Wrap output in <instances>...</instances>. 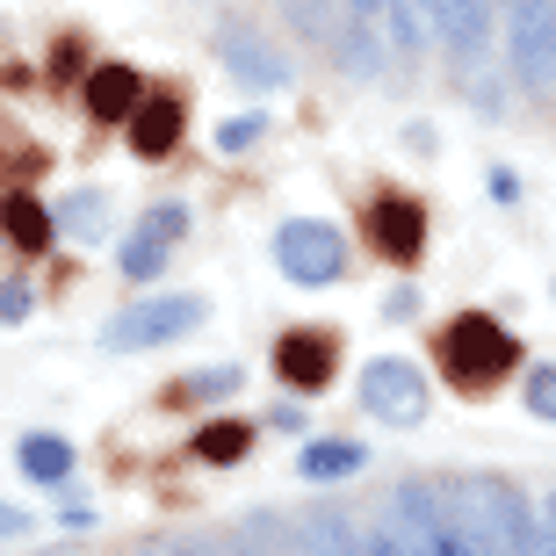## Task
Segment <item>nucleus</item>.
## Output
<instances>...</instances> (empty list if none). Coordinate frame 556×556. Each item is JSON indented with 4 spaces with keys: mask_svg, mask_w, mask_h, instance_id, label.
<instances>
[{
    "mask_svg": "<svg viewBox=\"0 0 556 556\" xmlns=\"http://www.w3.org/2000/svg\"><path fill=\"white\" fill-rule=\"evenodd\" d=\"M376 535L391 542V556H470V542H463V520H455L448 492H441V484H419V477H405V484L383 498Z\"/></svg>",
    "mask_w": 556,
    "mask_h": 556,
    "instance_id": "nucleus-1",
    "label": "nucleus"
},
{
    "mask_svg": "<svg viewBox=\"0 0 556 556\" xmlns=\"http://www.w3.org/2000/svg\"><path fill=\"white\" fill-rule=\"evenodd\" d=\"M448 506H455V520H463L470 556H528V542H535L528 498H520L514 484H498V477H463V484H448Z\"/></svg>",
    "mask_w": 556,
    "mask_h": 556,
    "instance_id": "nucleus-2",
    "label": "nucleus"
},
{
    "mask_svg": "<svg viewBox=\"0 0 556 556\" xmlns=\"http://www.w3.org/2000/svg\"><path fill=\"white\" fill-rule=\"evenodd\" d=\"M441 369L455 376V391H492L498 376L520 369V340L484 311H463L448 332H441Z\"/></svg>",
    "mask_w": 556,
    "mask_h": 556,
    "instance_id": "nucleus-3",
    "label": "nucleus"
},
{
    "mask_svg": "<svg viewBox=\"0 0 556 556\" xmlns=\"http://www.w3.org/2000/svg\"><path fill=\"white\" fill-rule=\"evenodd\" d=\"M506 59L528 94H556V0H506Z\"/></svg>",
    "mask_w": 556,
    "mask_h": 556,
    "instance_id": "nucleus-4",
    "label": "nucleus"
},
{
    "mask_svg": "<svg viewBox=\"0 0 556 556\" xmlns=\"http://www.w3.org/2000/svg\"><path fill=\"white\" fill-rule=\"evenodd\" d=\"M275 268L289 275V282L304 289H326L348 275V239L326 225V217H289L282 231H275Z\"/></svg>",
    "mask_w": 556,
    "mask_h": 556,
    "instance_id": "nucleus-5",
    "label": "nucleus"
},
{
    "mask_svg": "<svg viewBox=\"0 0 556 556\" xmlns=\"http://www.w3.org/2000/svg\"><path fill=\"white\" fill-rule=\"evenodd\" d=\"M195 318H203V296H144V304H130L124 318H109V326H102V348L109 354L166 348V340H181Z\"/></svg>",
    "mask_w": 556,
    "mask_h": 556,
    "instance_id": "nucleus-6",
    "label": "nucleus"
},
{
    "mask_svg": "<svg viewBox=\"0 0 556 556\" xmlns=\"http://www.w3.org/2000/svg\"><path fill=\"white\" fill-rule=\"evenodd\" d=\"M362 405L391 427H419L427 419V376L397 354H376V362H362Z\"/></svg>",
    "mask_w": 556,
    "mask_h": 556,
    "instance_id": "nucleus-7",
    "label": "nucleus"
},
{
    "mask_svg": "<svg viewBox=\"0 0 556 556\" xmlns=\"http://www.w3.org/2000/svg\"><path fill=\"white\" fill-rule=\"evenodd\" d=\"M427 8H433V29L448 43V59L470 73V65L484 59V43L498 37V8H506V0H427Z\"/></svg>",
    "mask_w": 556,
    "mask_h": 556,
    "instance_id": "nucleus-8",
    "label": "nucleus"
},
{
    "mask_svg": "<svg viewBox=\"0 0 556 556\" xmlns=\"http://www.w3.org/2000/svg\"><path fill=\"white\" fill-rule=\"evenodd\" d=\"M369 247L383 261H397V268H413L419 247H427V210L413 195H376L369 203Z\"/></svg>",
    "mask_w": 556,
    "mask_h": 556,
    "instance_id": "nucleus-9",
    "label": "nucleus"
},
{
    "mask_svg": "<svg viewBox=\"0 0 556 556\" xmlns=\"http://www.w3.org/2000/svg\"><path fill=\"white\" fill-rule=\"evenodd\" d=\"M217 59L231 65V80L261 87V94H268V87H289V59L261 29H247V22H225V29H217Z\"/></svg>",
    "mask_w": 556,
    "mask_h": 556,
    "instance_id": "nucleus-10",
    "label": "nucleus"
},
{
    "mask_svg": "<svg viewBox=\"0 0 556 556\" xmlns=\"http://www.w3.org/2000/svg\"><path fill=\"white\" fill-rule=\"evenodd\" d=\"M275 376H282L289 391H326L332 383V340L326 332H282L275 340Z\"/></svg>",
    "mask_w": 556,
    "mask_h": 556,
    "instance_id": "nucleus-11",
    "label": "nucleus"
},
{
    "mask_svg": "<svg viewBox=\"0 0 556 556\" xmlns=\"http://www.w3.org/2000/svg\"><path fill=\"white\" fill-rule=\"evenodd\" d=\"M296 535H304L311 556H391V542H383V535H362L340 506H311Z\"/></svg>",
    "mask_w": 556,
    "mask_h": 556,
    "instance_id": "nucleus-12",
    "label": "nucleus"
},
{
    "mask_svg": "<svg viewBox=\"0 0 556 556\" xmlns=\"http://www.w3.org/2000/svg\"><path fill=\"white\" fill-rule=\"evenodd\" d=\"M138 102H144V80L130 65H94V73H87V116H94V124H130Z\"/></svg>",
    "mask_w": 556,
    "mask_h": 556,
    "instance_id": "nucleus-13",
    "label": "nucleus"
},
{
    "mask_svg": "<svg viewBox=\"0 0 556 556\" xmlns=\"http://www.w3.org/2000/svg\"><path fill=\"white\" fill-rule=\"evenodd\" d=\"M174 138H181V102L174 94H144L138 116H130V152L138 160H166Z\"/></svg>",
    "mask_w": 556,
    "mask_h": 556,
    "instance_id": "nucleus-14",
    "label": "nucleus"
},
{
    "mask_svg": "<svg viewBox=\"0 0 556 556\" xmlns=\"http://www.w3.org/2000/svg\"><path fill=\"white\" fill-rule=\"evenodd\" d=\"M362 470H369V448L362 441H311L296 455V477H311V484H340V477H362Z\"/></svg>",
    "mask_w": 556,
    "mask_h": 556,
    "instance_id": "nucleus-15",
    "label": "nucleus"
},
{
    "mask_svg": "<svg viewBox=\"0 0 556 556\" xmlns=\"http://www.w3.org/2000/svg\"><path fill=\"white\" fill-rule=\"evenodd\" d=\"M332 59H340V73H354V80H376V73H383L376 15H348V22H340V43H332Z\"/></svg>",
    "mask_w": 556,
    "mask_h": 556,
    "instance_id": "nucleus-16",
    "label": "nucleus"
},
{
    "mask_svg": "<svg viewBox=\"0 0 556 556\" xmlns=\"http://www.w3.org/2000/svg\"><path fill=\"white\" fill-rule=\"evenodd\" d=\"M0 225H8V239H15L22 253L51 247V210H43L37 195H8V203H0Z\"/></svg>",
    "mask_w": 556,
    "mask_h": 556,
    "instance_id": "nucleus-17",
    "label": "nucleus"
},
{
    "mask_svg": "<svg viewBox=\"0 0 556 556\" xmlns=\"http://www.w3.org/2000/svg\"><path fill=\"white\" fill-rule=\"evenodd\" d=\"M15 455L37 484H65V477H73V441H65V433H29Z\"/></svg>",
    "mask_w": 556,
    "mask_h": 556,
    "instance_id": "nucleus-18",
    "label": "nucleus"
},
{
    "mask_svg": "<svg viewBox=\"0 0 556 556\" xmlns=\"http://www.w3.org/2000/svg\"><path fill=\"white\" fill-rule=\"evenodd\" d=\"M247 448H253V427H247V419H210V427L195 433V455H203V463H239Z\"/></svg>",
    "mask_w": 556,
    "mask_h": 556,
    "instance_id": "nucleus-19",
    "label": "nucleus"
},
{
    "mask_svg": "<svg viewBox=\"0 0 556 556\" xmlns=\"http://www.w3.org/2000/svg\"><path fill=\"white\" fill-rule=\"evenodd\" d=\"M166 247H174V239H152V231H130V239H124V261H116V268H124L130 282H160V275H166Z\"/></svg>",
    "mask_w": 556,
    "mask_h": 556,
    "instance_id": "nucleus-20",
    "label": "nucleus"
},
{
    "mask_svg": "<svg viewBox=\"0 0 556 556\" xmlns=\"http://www.w3.org/2000/svg\"><path fill=\"white\" fill-rule=\"evenodd\" d=\"M247 383V369H195L188 383H174V405H217Z\"/></svg>",
    "mask_w": 556,
    "mask_h": 556,
    "instance_id": "nucleus-21",
    "label": "nucleus"
},
{
    "mask_svg": "<svg viewBox=\"0 0 556 556\" xmlns=\"http://www.w3.org/2000/svg\"><path fill=\"white\" fill-rule=\"evenodd\" d=\"M65 231H73V239H102L109 231V203L94 195V188H80V195L65 203Z\"/></svg>",
    "mask_w": 556,
    "mask_h": 556,
    "instance_id": "nucleus-22",
    "label": "nucleus"
},
{
    "mask_svg": "<svg viewBox=\"0 0 556 556\" xmlns=\"http://www.w3.org/2000/svg\"><path fill=\"white\" fill-rule=\"evenodd\" d=\"M130 231H152V239H181V231H188V203H152Z\"/></svg>",
    "mask_w": 556,
    "mask_h": 556,
    "instance_id": "nucleus-23",
    "label": "nucleus"
},
{
    "mask_svg": "<svg viewBox=\"0 0 556 556\" xmlns=\"http://www.w3.org/2000/svg\"><path fill=\"white\" fill-rule=\"evenodd\" d=\"M528 413L556 419V362H535V376H528Z\"/></svg>",
    "mask_w": 556,
    "mask_h": 556,
    "instance_id": "nucleus-24",
    "label": "nucleus"
},
{
    "mask_svg": "<svg viewBox=\"0 0 556 556\" xmlns=\"http://www.w3.org/2000/svg\"><path fill=\"white\" fill-rule=\"evenodd\" d=\"M29 304H37V289H29V282H0V326H22Z\"/></svg>",
    "mask_w": 556,
    "mask_h": 556,
    "instance_id": "nucleus-25",
    "label": "nucleus"
},
{
    "mask_svg": "<svg viewBox=\"0 0 556 556\" xmlns=\"http://www.w3.org/2000/svg\"><path fill=\"white\" fill-rule=\"evenodd\" d=\"M261 130H268V116H231V124L217 130V144H225V152H247V144L261 138Z\"/></svg>",
    "mask_w": 556,
    "mask_h": 556,
    "instance_id": "nucleus-26",
    "label": "nucleus"
},
{
    "mask_svg": "<svg viewBox=\"0 0 556 556\" xmlns=\"http://www.w3.org/2000/svg\"><path fill=\"white\" fill-rule=\"evenodd\" d=\"M87 65V51H80V37H65L59 51H51V73H59V80H73V73H80Z\"/></svg>",
    "mask_w": 556,
    "mask_h": 556,
    "instance_id": "nucleus-27",
    "label": "nucleus"
},
{
    "mask_svg": "<svg viewBox=\"0 0 556 556\" xmlns=\"http://www.w3.org/2000/svg\"><path fill=\"white\" fill-rule=\"evenodd\" d=\"M15 535H29V514L22 506H0V542H15Z\"/></svg>",
    "mask_w": 556,
    "mask_h": 556,
    "instance_id": "nucleus-28",
    "label": "nucleus"
},
{
    "mask_svg": "<svg viewBox=\"0 0 556 556\" xmlns=\"http://www.w3.org/2000/svg\"><path fill=\"white\" fill-rule=\"evenodd\" d=\"M383 311H391V318H413L419 296H413V289H391V304H383Z\"/></svg>",
    "mask_w": 556,
    "mask_h": 556,
    "instance_id": "nucleus-29",
    "label": "nucleus"
},
{
    "mask_svg": "<svg viewBox=\"0 0 556 556\" xmlns=\"http://www.w3.org/2000/svg\"><path fill=\"white\" fill-rule=\"evenodd\" d=\"M528 556H556V528H535V542H528Z\"/></svg>",
    "mask_w": 556,
    "mask_h": 556,
    "instance_id": "nucleus-30",
    "label": "nucleus"
},
{
    "mask_svg": "<svg viewBox=\"0 0 556 556\" xmlns=\"http://www.w3.org/2000/svg\"><path fill=\"white\" fill-rule=\"evenodd\" d=\"M261 556H311V549H304V535H296V542H282V549H261Z\"/></svg>",
    "mask_w": 556,
    "mask_h": 556,
    "instance_id": "nucleus-31",
    "label": "nucleus"
},
{
    "mask_svg": "<svg viewBox=\"0 0 556 556\" xmlns=\"http://www.w3.org/2000/svg\"><path fill=\"white\" fill-rule=\"evenodd\" d=\"M549 520H556V492H549Z\"/></svg>",
    "mask_w": 556,
    "mask_h": 556,
    "instance_id": "nucleus-32",
    "label": "nucleus"
}]
</instances>
